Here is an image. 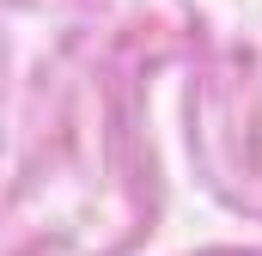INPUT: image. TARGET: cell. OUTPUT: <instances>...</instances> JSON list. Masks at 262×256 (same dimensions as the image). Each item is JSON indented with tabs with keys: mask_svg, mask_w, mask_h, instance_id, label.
Returning a JSON list of instances; mask_svg holds the SVG:
<instances>
[]
</instances>
